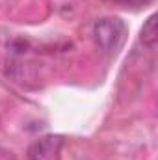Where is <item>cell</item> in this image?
Wrapping results in <instances>:
<instances>
[{
	"label": "cell",
	"instance_id": "obj_1",
	"mask_svg": "<svg viewBox=\"0 0 158 160\" xmlns=\"http://www.w3.org/2000/svg\"><path fill=\"white\" fill-rule=\"evenodd\" d=\"M93 38L106 52H117L126 39V24L117 17H104L93 24Z\"/></svg>",
	"mask_w": 158,
	"mask_h": 160
},
{
	"label": "cell",
	"instance_id": "obj_2",
	"mask_svg": "<svg viewBox=\"0 0 158 160\" xmlns=\"http://www.w3.org/2000/svg\"><path fill=\"white\" fill-rule=\"evenodd\" d=\"M63 145L62 136H43L28 147V160H60V151Z\"/></svg>",
	"mask_w": 158,
	"mask_h": 160
},
{
	"label": "cell",
	"instance_id": "obj_3",
	"mask_svg": "<svg viewBox=\"0 0 158 160\" xmlns=\"http://www.w3.org/2000/svg\"><path fill=\"white\" fill-rule=\"evenodd\" d=\"M140 39L145 47L149 48H155L156 47V41H158V28H156V15H149V19L145 21L141 32H140Z\"/></svg>",
	"mask_w": 158,
	"mask_h": 160
}]
</instances>
